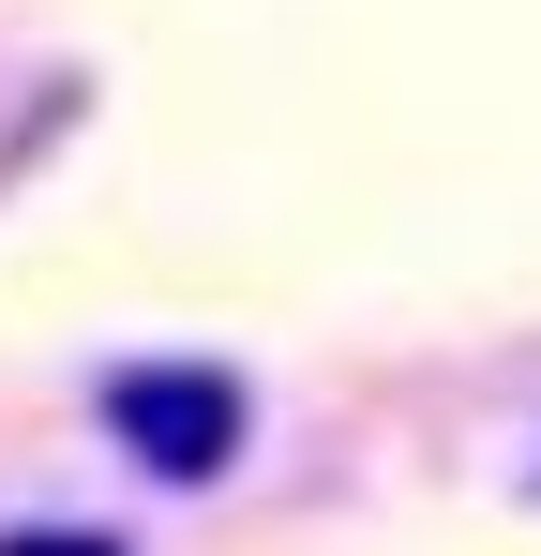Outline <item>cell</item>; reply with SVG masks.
Wrapping results in <instances>:
<instances>
[{
    "label": "cell",
    "instance_id": "obj_2",
    "mask_svg": "<svg viewBox=\"0 0 541 556\" xmlns=\"http://www.w3.org/2000/svg\"><path fill=\"white\" fill-rule=\"evenodd\" d=\"M0 556H121L105 527H0Z\"/></svg>",
    "mask_w": 541,
    "mask_h": 556
},
{
    "label": "cell",
    "instance_id": "obj_1",
    "mask_svg": "<svg viewBox=\"0 0 541 556\" xmlns=\"http://www.w3.org/2000/svg\"><path fill=\"white\" fill-rule=\"evenodd\" d=\"M241 376L226 362H121L105 376V437L151 466V481H226L241 466Z\"/></svg>",
    "mask_w": 541,
    "mask_h": 556
}]
</instances>
